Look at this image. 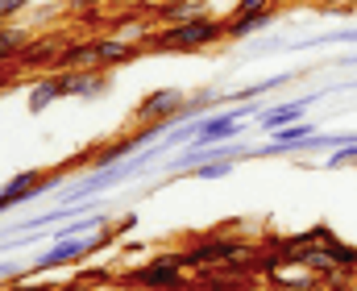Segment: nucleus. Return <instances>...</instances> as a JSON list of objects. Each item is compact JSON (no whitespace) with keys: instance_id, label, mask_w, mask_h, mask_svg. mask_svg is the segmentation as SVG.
Wrapping results in <instances>:
<instances>
[{"instance_id":"nucleus-1","label":"nucleus","mask_w":357,"mask_h":291,"mask_svg":"<svg viewBox=\"0 0 357 291\" xmlns=\"http://www.w3.org/2000/svg\"><path fill=\"white\" fill-rule=\"evenodd\" d=\"M216 42H229V21L212 17V13H199V17H187V21H171V25L150 29L142 38V46L158 50V54H195V50H208Z\"/></svg>"},{"instance_id":"nucleus-2","label":"nucleus","mask_w":357,"mask_h":291,"mask_svg":"<svg viewBox=\"0 0 357 291\" xmlns=\"http://www.w3.org/2000/svg\"><path fill=\"white\" fill-rule=\"evenodd\" d=\"M121 283L133 291H187V267H183V258H178V250H162V254H154V258H146L142 267H133V271H125L121 275Z\"/></svg>"},{"instance_id":"nucleus-3","label":"nucleus","mask_w":357,"mask_h":291,"mask_svg":"<svg viewBox=\"0 0 357 291\" xmlns=\"http://www.w3.org/2000/svg\"><path fill=\"white\" fill-rule=\"evenodd\" d=\"M250 254H254V241L229 237V233H208V237H195L187 250H178L187 271H208V267H220V262H233V258H250Z\"/></svg>"},{"instance_id":"nucleus-4","label":"nucleus","mask_w":357,"mask_h":291,"mask_svg":"<svg viewBox=\"0 0 357 291\" xmlns=\"http://www.w3.org/2000/svg\"><path fill=\"white\" fill-rule=\"evenodd\" d=\"M67 171H71V167H59V171H21V175H13L8 184H0V212H8V208H17V204H25V200L46 195L50 184H59Z\"/></svg>"},{"instance_id":"nucleus-5","label":"nucleus","mask_w":357,"mask_h":291,"mask_svg":"<svg viewBox=\"0 0 357 291\" xmlns=\"http://www.w3.org/2000/svg\"><path fill=\"white\" fill-rule=\"evenodd\" d=\"M187 88H154L150 96L137 100V108H133V117L137 121H178L183 117V108H187Z\"/></svg>"},{"instance_id":"nucleus-6","label":"nucleus","mask_w":357,"mask_h":291,"mask_svg":"<svg viewBox=\"0 0 357 291\" xmlns=\"http://www.w3.org/2000/svg\"><path fill=\"white\" fill-rule=\"evenodd\" d=\"M337 88H316L312 96H299V100H282V104H274V108H266L262 117H258V125L266 129V133H274V129H282V125H291V121H303V112L312 108V104H320L324 96H333Z\"/></svg>"},{"instance_id":"nucleus-7","label":"nucleus","mask_w":357,"mask_h":291,"mask_svg":"<svg viewBox=\"0 0 357 291\" xmlns=\"http://www.w3.org/2000/svg\"><path fill=\"white\" fill-rule=\"evenodd\" d=\"M71 96V71H42L29 88V112H46L54 100Z\"/></svg>"},{"instance_id":"nucleus-8","label":"nucleus","mask_w":357,"mask_h":291,"mask_svg":"<svg viewBox=\"0 0 357 291\" xmlns=\"http://www.w3.org/2000/svg\"><path fill=\"white\" fill-rule=\"evenodd\" d=\"M59 50H63V38H54V33H46V38H29V46L17 54V67H21V71H54Z\"/></svg>"},{"instance_id":"nucleus-9","label":"nucleus","mask_w":357,"mask_h":291,"mask_svg":"<svg viewBox=\"0 0 357 291\" xmlns=\"http://www.w3.org/2000/svg\"><path fill=\"white\" fill-rule=\"evenodd\" d=\"M133 59H137V46L125 42V38H116V33H104V38L91 42V67L112 71V67H125V63H133Z\"/></svg>"},{"instance_id":"nucleus-10","label":"nucleus","mask_w":357,"mask_h":291,"mask_svg":"<svg viewBox=\"0 0 357 291\" xmlns=\"http://www.w3.org/2000/svg\"><path fill=\"white\" fill-rule=\"evenodd\" d=\"M229 21V42H241V38H254V33H262L274 25V8H262V13H241V17H225Z\"/></svg>"},{"instance_id":"nucleus-11","label":"nucleus","mask_w":357,"mask_h":291,"mask_svg":"<svg viewBox=\"0 0 357 291\" xmlns=\"http://www.w3.org/2000/svg\"><path fill=\"white\" fill-rule=\"evenodd\" d=\"M108 92V71L104 67H79V71H71V96L79 100H96Z\"/></svg>"},{"instance_id":"nucleus-12","label":"nucleus","mask_w":357,"mask_h":291,"mask_svg":"<svg viewBox=\"0 0 357 291\" xmlns=\"http://www.w3.org/2000/svg\"><path fill=\"white\" fill-rule=\"evenodd\" d=\"M320 250H324V258L333 262V267H341V271H354L357 275V246L349 241H341L328 225H324V237H320Z\"/></svg>"},{"instance_id":"nucleus-13","label":"nucleus","mask_w":357,"mask_h":291,"mask_svg":"<svg viewBox=\"0 0 357 291\" xmlns=\"http://www.w3.org/2000/svg\"><path fill=\"white\" fill-rule=\"evenodd\" d=\"M91 42H96V38L63 42V50H59V63H54V71H79V67H91Z\"/></svg>"},{"instance_id":"nucleus-14","label":"nucleus","mask_w":357,"mask_h":291,"mask_svg":"<svg viewBox=\"0 0 357 291\" xmlns=\"http://www.w3.org/2000/svg\"><path fill=\"white\" fill-rule=\"evenodd\" d=\"M25 46H29V33L21 25H0V63H17Z\"/></svg>"},{"instance_id":"nucleus-15","label":"nucleus","mask_w":357,"mask_h":291,"mask_svg":"<svg viewBox=\"0 0 357 291\" xmlns=\"http://www.w3.org/2000/svg\"><path fill=\"white\" fill-rule=\"evenodd\" d=\"M204 13V0H171V4H162L158 8V17L171 25V21H187V17H199Z\"/></svg>"},{"instance_id":"nucleus-16","label":"nucleus","mask_w":357,"mask_h":291,"mask_svg":"<svg viewBox=\"0 0 357 291\" xmlns=\"http://www.w3.org/2000/svg\"><path fill=\"white\" fill-rule=\"evenodd\" d=\"M233 167H237V163H229V158H212V163H199V167L187 171V175H195V179H225Z\"/></svg>"},{"instance_id":"nucleus-17","label":"nucleus","mask_w":357,"mask_h":291,"mask_svg":"<svg viewBox=\"0 0 357 291\" xmlns=\"http://www.w3.org/2000/svg\"><path fill=\"white\" fill-rule=\"evenodd\" d=\"M341 167H357V142H349V146H337V150L324 158V171H341Z\"/></svg>"},{"instance_id":"nucleus-18","label":"nucleus","mask_w":357,"mask_h":291,"mask_svg":"<svg viewBox=\"0 0 357 291\" xmlns=\"http://www.w3.org/2000/svg\"><path fill=\"white\" fill-rule=\"evenodd\" d=\"M75 279L88 283V288H96V283H116V271H112V267H84Z\"/></svg>"},{"instance_id":"nucleus-19","label":"nucleus","mask_w":357,"mask_h":291,"mask_svg":"<svg viewBox=\"0 0 357 291\" xmlns=\"http://www.w3.org/2000/svg\"><path fill=\"white\" fill-rule=\"evenodd\" d=\"M38 0H0V25L4 21H13V17H21L25 8H33Z\"/></svg>"},{"instance_id":"nucleus-20","label":"nucleus","mask_w":357,"mask_h":291,"mask_svg":"<svg viewBox=\"0 0 357 291\" xmlns=\"http://www.w3.org/2000/svg\"><path fill=\"white\" fill-rule=\"evenodd\" d=\"M262 8H278L274 0H237L233 4V17H241V13H262Z\"/></svg>"},{"instance_id":"nucleus-21","label":"nucleus","mask_w":357,"mask_h":291,"mask_svg":"<svg viewBox=\"0 0 357 291\" xmlns=\"http://www.w3.org/2000/svg\"><path fill=\"white\" fill-rule=\"evenodd\" d=\"M0 291H54V283H13V288H0Z\"/></svg>"},{"instance_id":"nucleus-22","label":"nucleus","mask_w":357,"mask_h":291,"mask_svg":"<svg viewBox=\"0 0 357 291\" xmlns=\"http://www.w3.org/2000/svg\"><path fill=\"white\" fill-rule=\"evenodd\" d=\"M133 225H137V216H133V212H125V216H121V221H116L112 229H116V237H121V233H129Z\"/></svg>"},{"instance_id":"nucleus-23","label":"nucleus","mask_w":357,"mask_h":291,"mask_svg":"<svg viewBox=\"0 0 357 291\" xmlns=\"http://www.w3.org/2000/svg\"><path fill=\"white\" fill-rule=\"evenodd\" d=\"M54 291H91V288L79 283V279H71V283H54Z\"/></svg>"},{"instance_id":"nucleus-24","label":"nucleus","mask_w":357,"mask_h":291,"mask_svg":"<svg viewBox=\"0 0 357 291\" xmlns=\"http://www.w3.org/2000/svg\"><path fill=\"white\" fill-rule=\"evenodd\" d=\"M91 4H100V0H67V8H71V13H79V8H91Z\"/></svg>"},{"instance_id":"nucleus-25","label":"nucleus","mask_w":357,"mask_h":291,"mask_svg":"<svg viewBox=\"0 0 357 291\" xmlns=\"http://www.w3.org/2000/svg\"><path fill=\"white\" fill-rule=\"evenodd\" d=\"M354 4H357V0H354Z\"/></svg>"}]
</instances>
